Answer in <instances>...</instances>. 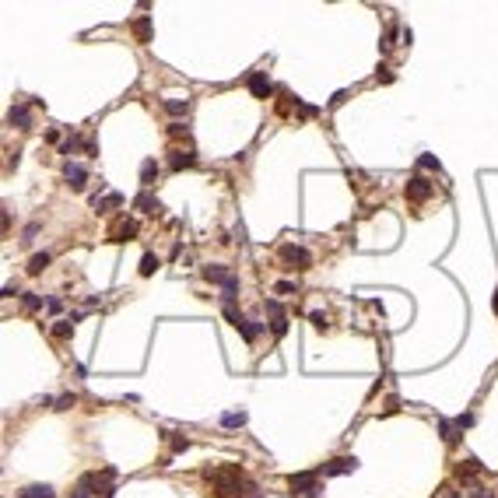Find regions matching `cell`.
Returning <instances> with one entry per match:
<instances>
[{
  "instance_id": "cell-1",
  "label": "cell",
  "mask_w": 498,
  "mask_h": 498,
  "mask_svg": "<svg viewBox=\"0 0 498 498\" xmlns=\"http://www.w3.org/2000/svg\"><path fill=\"white\" fill-rule=\"evenodd\" d=\"M204 477L214 481V498H242V467H218V470H204Z\"/></svg>"
},
{
  "instance_id": "cell-2",
  "label": "cell",
  "mask_w": 498,
  "mask_h": 498,
  "mask_svg": "<svg viewBox=\"0 0 498 498\" xmlns=\"http://www.w3.org/2000/svg\"><path fill=\"white\" fill-rule=\"evenodd\" d=\"M281 260H284L291 270H309V267H312V253H309V249H302V246H295V242L281 246Z\"/></svg>"
},
{
  "instance_id": "cell-3",
  "label": "cell",
  "mask_w": 498,
  "mask_h": 498,
  "mask_svg": "<svg viewBox=\"0 0 498 498\" xmlns=\"http://www.w3.org/2000/svg\"><path fill=\"white\" fill-rule=\"evenodd\" d=\"M432 193H435V186L425 179V176H411V179H407V186H403V197L411 200V204H425Z\"/></svg>"
},
{
  "instance_id": "cell-4",
  "label": "cell",
  "mask_w": 498,
  "mask_h": 498,
  "mask_svg": "<svg viewBox=\"0 0 498 498\" xmlns=\"http://www.w3.org/2000/svg\"><path fill=\"white\" fill-rule=\"evenodd\" d=\"M134 235H137V221L134 218H120L109 228V242H130Z\"/></svg>"
},
{
  "instance_id": "cell-5",
  "label": "cell",
  "mask_w": 498,
  "mask_h": 498,
  "mask_svg": "<svg viewBox=\"0 0 498 498\" xmlns=\"http://www.w3.org/2000/svg\"><path fill=\"white\" fill-rule=\"evenodd\" d=\"M249 91H253V99H270L274 95V84H270V78L263 70H253L249 74Z\"/></svg>"
},
{
  "instance_id": "cell-6",
  "label": "cell",
  "mask_w": 498,
  "mask_h": 498,
  "mask_svg": "<svg viewBox=\"0 0 498 498\" xmlns=\"http://www.w3.org/2000/svg\"><path fill=\"white\" fill-rule=\"evenodd\" d=\"M288 484H291V491H302V495H309V498H316V474H291L288 477Z\"/></svg>"
},
{
  "instance_id": "cell-7",
  "label": "cell",
  "mask_w": 498,
  "mask_h": 498,
  "mask_svg": "<svg viewBox=\"0 0 498 498\" xmlns=\"http://www.w3.org/2000/svg\"><path fill=\"white\" fill-rule=\"evenodd\" d=\"M63 179L70 182L74 190H84V179H88V169H84V165H78V161H67V165H63Z\"/></svg>"
},
{
  "instance_id": "cell-8",
  "label": "cell",
  "mask_w": 498,
  "mask_h": 498,
  "mask_svg": "<svg viewBox=\"0 0 498 498\" xmlns=\"http://www.w3.org/2000/svg\"><path fill=\"white\" fill-rule=\"evenodd\" d=\"M355 467H358V459H355V456H337V459L326 463L323 474H326V477H337V474H347V470H355Z\"/></svg>"
},
{
  "instance_id": "cell-9",
  "label": "cell",
  "mask_w": 498,
  "mask_h": 498,
  "mask_svg": "<svg viewBox=\"0 0 498 498\" xmlns=\"http://www.w3.org/2000/svg\"><path fill=\"white\" fill-rule=\"evenodd\" d=\"M7 123H11V126H18V130H28V123H32V116H28V105H11V113H7Z\"/></svg>"
},
{
  "instance_id": "cell-10",
  "label": "cell",
  "mask_w": 498,
  "mask_h": 498,
  "mask_svg": "<svg viewBox=\"0 0 498 498\" xmlns=\"http://www.w3.org/2000/svg\"><path fill=\"white\" fill-rule=\"evenodd\" d=\"M155 179H158V161H155V158H144V165H140V186H144V190H151V186H155Z\"/></svg>"
},
{
  "instance_id": "cell-11",
  "label": "cell",
  "mask_w": 498,
  "mask_h": 498,
  "mask_svg": "<svg viewBox=\"0 0 498 498\" xmlns=\"http://www.w3.org/2000/svg\"><path fill=\"white\" fill-rule=\"evenodd\" d=\"M169 165H172L176 172H179V169H193V165H197V155H193V151H172Z\"/></svg>"
},
{
  "instance_id": "cell-12",
  "label": "cell",
  "mask_w": 498,
  "mask_h": 498,
  "mask_svg": "<svg viewBox=\"0 0 498 498\" xmlns=\"http://www.w3.org/2000/svg\"><path fill=\"white\" fill-rule=\"evenodd\" d=\"M204 278L211 281V284H221V288H225V284L235 278V274H228L225 267H204Z\"/></svg>"
},
{
  "instance_id": "cell-13",
  "label": "cell",
  "mask_w": 498,
  "mask_h": 498,
  "mask_svg": "<svg viewBox=\"0 0 498 498\" xmlns=\"http://www.w3.org/2000/svg\"><path fill=\"white\" fill-rule=\"evenodd\" d=\"M91 207H95V211H99V214H105V211H109V207H123V197H120V193H109V197H105V200L91 197Z\"/></svg>"
},
{
  "instance_id": "cell-14",
  "label": "cell",
  "mask_w": 498,
  "mask_h": 498,
  "mask_svg": "<svg viewBox=\"0 0 498 498\" xmlns=\"http://www.w3.org/2000/svg\"><path fill=\"white\" fill-rule=\"evenodd\" d=\"M137 207H140V214H158V211H161V204H158L155 197H151L147 190H144V193L137 197Z\"/></svg>"
},
{
  "instance_id": "cell-15",
  "label": "cell",
  "mask_w": 498,
  "mask_h": 498,
  "mask_svg": "<svg viewBox=\"0 0 498 498\" xmlns=\"http://www.w3.org/2000/svg\"><path fill=\"white\" fill-rule=\"evenodd\" d=\"M438 432H442V442H459V428L453 425V421H446V418H438Z\"/></svg>"
},
{
  "instance_id": "cell-16",
  "label": "cell",
  "mask_w": 498,
  "mask_h": 498,
  "mask_svg": "<svg viewBox=\"0 0 498 498\" xmlns=\"http://www.w3.org/2000/svg\"><path fill=\"white\" fill-rule=\"evenodd\" d=\"M21 498H53V488L49 484H28L21 491Z\"/></svg>"
},
{
  "instance_id": "cell-17",
  "label": "cell",
  "mask_w": 498,
  "mask_h": 498,
  "mask_svg": "<svg viewBox=\"0 0 498 498\" xmlns=\"http://www.w3.org/2000/svg\"><path fill=\"white\" fill-rule=\"evenodd\" d=\"M165 109H169L172 116H186V113H190V99H165Z\"/></svg>"
},
{
  "instance_id": "cell-18",
  "label": "cell",
  "mask_w": 498,
  "mask_h": 498,
  "mask_svg": "<svg viewBox=\"0 0 498 498\" xmlns=\"http://www.w3.org/2000/svg\"><path fill=\"white\" fill-rule=\"evenodd\" d=\"M49 267V253H35V256L28 260V274H42Z\"/></svg>"
},
{
  "instance_id": "cell-19",
  "label": "cell",
  "mask_w": 498,
  "mask_h": 498,
  "mask_svg": "<svg viewBox=\"0 0 498 498\" xmlns=\"http://www.w3.org/2000/svg\"><path fill=\"white\" fill-rule=\"evenodd\" d=\"M225 319H228V323H232L235 330H242V326L249 323V319L242 316V312H239V309H235V305H225Z\"/></svg>"
},
{
  "instance_id": "cell-20",
  "label": "cell",
  "mask_w": 498,
  "mask_h": 498,
  "mask_svg": "<svg viewBox=\"0 0 498 498\" xmlns=\"http://www.w3.org/2000/svg\"><path fill=\"white\" fill-rule=\"evenodd\" d=\"M221 425H225V428H242V425H246V411H228V414L221 418Z\"/></svg>"
},
{
  "instance_id": "cell-21",
  "label": "cell",
  "mask_w": 498,
  "mask_h": 498,
  "mask_svg": "<svg viewBox=\"0 0 498 498\" xmlns=\"http://www.w3.org/2000/svg\"><path fill=\"white\" fill-rule=\"evenodd\" d=\"M158 270V256H151V253H144L140 256V278H151Z\"/></svg>"
},
{
  "instance_id": "cell-22",
  "label": "cell",
  "mask_w": 498,
  "mask_h": 498,
  "mask_svg": "<svg viewBox=\"0 0 498 498\" xmlns=\"http://www.w3.org/2000/svg\"><path fill=\"white\" fill-rule=\"evenodd\" d=\"M263 326H267V323H246V326H242L239 334H242L246 340H249V344H253V340L260 337V330H263Z\"/></svg>"
},
{
  "instance_id": "cell-23",
  "label": "cell",
  "mask_w": 498,
  "mask_h": 498,
  "mask_svg": "<svg viewBox=\"0 0 498 498\" xmlns=\"http://www.w3.org/2000/svg\"><path fill=\"white\" fill-rule=\"evenodd\" d=\"M134 32H137L140 42H147V39H151V18H140L137 25H134Z\"/></svg>"
},
{
  "instance_id": "cell-24",
  "label": "cell",
  "mask_w": 498,
  "mask_h": 498,
  "mask_svg": "<svg viewBox=\"0 0 498 498\" xmlns=\"http://www.w3.org/2000/svg\"><path fill=\"white\" fill-rule=\"evenodd\" d=\"M53 334H57V337H60V340H67V337H70V334H74V323H70V319H60V323L53 326Z\"/></svg>"
},
{
  "instance_id": "cell-25",
  "label": "cell",
  "mask_w": 498,
  "mask_h": 498,
  "mask_svg": "<svg viewBox=\"0 0 498 498\" xmlns=\"http://www.w3.org/2000/svg\"><path fill=\"white\" fill-rule=\"evenodd\" d=\"M74 403H78V397H74V393H63V397L57 400V411H70Z\"/></svg>"
},
{
  "instance_id": "cell-26",
  "label": "cell",
  "mask_w": 498,
  "mask_h": 498,
  "mask_svg": "<svg viewBox=\"0 0 498 498\" xmlns=\"http://www.w3.org/2000/svg\"><path fill=\"white\" fill-rule=\"evenodd\" d=\"M190 449V438L186 435H172V453H186Z\"/></svg>"
},
{
  "instance_id": "cell-27",
  "label": "cell",
  "mask_w": 498,
  "mask_h": 498,
  "mask_svg": "<svg viewBox=\"0 0 498 498\" xmlns=\"http://www.w3.org/2000/svg\"><path fill=\"white\" fill-rule=\"evenodd\" d=\"M418 165H421V169H432V172H438V158H435V155H421Z\"/></svg>"
},
{
  "instance_id": "cell-28",
  "label": "cell",
  "mask_w": 498,
  "mask_h": 498,
  "mask_svg": "<svg viewBox=\"0 0 498 498\" xmlns=\"http://www.w3.org/2000/svg\"><path fill=\"white\" fill-rule=\"evenodd\" d=\"M270 330H274V337H284V334H288V319H284V316L274 319V323H270Z\"/></svg>"
},
{
  "instance_id": "cell-29",
  "label": "cell",
  "mask_w": 498,
  "mask_h": 498,
  "mask_svg": "<svg viewBox=\"0 0 498 498\" xmlns=\"http://www.w3.org/2000/svg\"><path fill=\"white\" fill-rule=\"evenodd\" d=\"M267 312H270V319H281V316H284L281 302H274V299H267Z\"/></svg>"
},
{
  "instance_id": "cell-30",
  "label": "cell",
  "mask_w": 498,
  "mask_h": 498,
  "mask_svg": "<svg viewBox=\"0 0 498 498\" xmlns=\"http://www.w3.org/2000/svg\"><path fill=\"white\" fill-rule=\"evenodd\" d=\"M274 291H278V295H291V291H295V281H278Z\"/></svg>"
},
{
  "instance_id": "cell-31",
  "label": "cell",
  "mask_w": 498,
  "mask_h": 498,
  "mask_svg": "<svg viewBox=\"0 0 498 498\" xmlns=\"http://www.w3.org/2000/svg\"><path fill=\"white\" fill-rule=\"evenodd\" d=\"M453 425H456L459 432H463V428H470V425H474V414H470V411H467V414H459V418L453 421Z\"/></svg>"
},
{
  "instance_id": "cell-32",
  "label": "cell",
  "mask_w": 498,
  "mask_h": 498,
  "mask_svg": "<svg viewBox=\"0 0 498 498\" xmlns=\"http://www.w3.org/2000/svg\"><path fill=\"white\" fill-rule=\"evenodd\" d=\"M21 302H25V309H42V299H39V295H25Z\"/></svg>"
},
{
  "instance_id": "cell-33",
  "label": "cell",
  "mask_w": 498,
  "mask_h": 498,
  "mask_svg": "<svg viewBox=\"0 0 498 498\" xmlns=\"http://www.w3.org/2000/svg\"><path fill=\"white\" fill-rule=\"evenodd\" d=\"M309 319H312L316 330H326V316H323V312H309Z\"/></svg>"
},
{
  "instance_id": "cell-34",
  "label": "cell",
  "mask_w": 498,
  "mask_h": 498,
  "mask_svg": "<svg viewBox=\"0 0 498 498\" xmlns=\"http://www.w3.org/2000/svg\"><path fill=\"white\" fill-rule=\"evenodd\" d=\"M78 147H81V140H78V137H70V140H67V144H63V155H74Z\"/></svg>"
},
{
  "instance_id": "cell-35",
  "label": "cell",
  "mask_w": 498,
  "mask_h": 498,
  "mask_svg": "<svg viewBox=\"0 0 498 498\" xmlns=\"http://www.w3.org/2000/svg\"><path fill=\"white\" fill-rule=\"evenodd\" d=\"M390 46H393V32H386V35H382V42H379V49H382V53H386V49H390Z\"/></svg>"
},
{
  "instance_id": "cell-36",
  "label": "cell",
  "mask_w": 498,
  "mask_h": 498,
  "mask_svg": "<svg viewBox=\"0 0 498 498\" xmlns=\"http://www.w3.org/2000/svg\"><path fill=\"white\" fill-rule=\"evenodd\" d=\"M35 232H39V225H35V221H32V225H28V228H25V242H28V239H35Z\"/></svg>"
},
{
  "instance_id": "cell-37",
  "label": "cell",
  "mask_w": 498,
  "mask_h": 498,
  "mask_svg": "<svg viewBox=\"0 0 498 498\" xmlns=\"http://www.w3.org/2000/svg\"><path fill=\"white\" fill-rule=\"evenodd\" d=\"M470 498H495V495H488L484 488H474V491H470Z\"/></svg>"
},
{
  "instance_id": "cell-38",
  "label": "cell",
  "mask_w": 498,
  "mask_h": 498,
  "mask_svg": "<svg viewBox=\"0 0 498 498\" xmlns=\"http://www.w3.org/2000/svg\"><path fill=\"white\" fill-rule=\"evenodd\" d=\"M70 498H91V491H88V488H78V491H74Z\"/></svg>"
}]
</instances>
